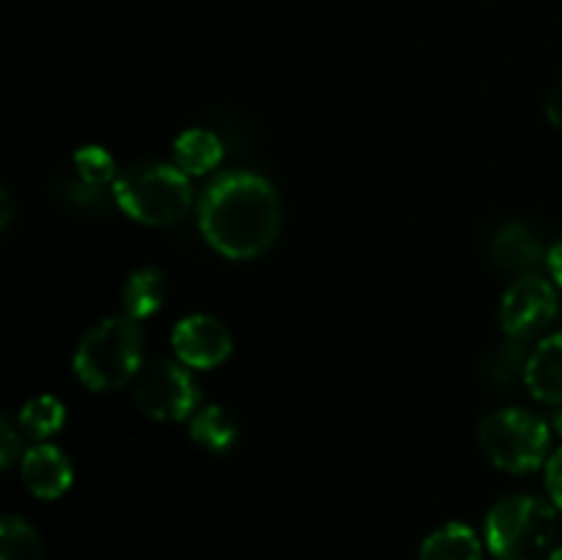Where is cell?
Wrapping results in <instances>:
<instances>
[{
  "label": "cell",
  "instance_id": "cell-19",
  "mask_svg": "<svg viewBox=\"0 0 562 560\" xmlns=\"http://www.w3.org/2000/svg\"><path fill=\"white\" fill-rule=\"evenodd\" d=\"M71 165H75L77 179L88 187H97V190H102L104 184L119 179V173H115V159L102 146H82L75 154V159H71Z\"/></svg>",
  "mask_w": 562,
  "mask_h": 560
},
{
  "label": "cell",
  "instance_id": "cell-22",
  "mask_svg": "<svg viewBox=\"0 0 562 560\" xmlns=\"http://www.w3.org/2000/svg\"><path fill=\"white\" fill-rule=\"evenodd\" d=\"M547 119L562 132V77L554 82V88L547 97Z\"/></svg>",
  "mask_w": 562,
  "mask_h": 560
},
{
  "label": "cell",
  "instance_id": "cell-3",
  "mask_svg": "<svg viewBox=\"0 0 562 560\" xmlns=\"http://www.w3.org/2000/svg\"><path fill=\"white\" fill-rule=\"evenodd\" d=\"M113 201L135 223L173 225L192 206L190 176L168 163L130 165L113 181Z\"/></svg>",
  "mask_w": 562,
  "mask_h": 560
},
{
  "label": "cell",
  "instance_id": "cell-4",
  "mask_svg": "<svg viewBox=\"0 0 562 560\" xmlns=\"http://www.w3.org/2000/svg\"><path fill=\"white\" fill-rule=\"evenodd\" d=\"M558 508L536 494L497 500L486 516V547L497 560H543L554 552Z\"/></svg>",
  "mask_w": 562,
  "mask_h": 560
},
{
  "label": "cell",
  "instance_id": "cell-16",
  "mask_svg": "<svg viewBox=\"0 0 562 560\" xmlns=\"http://www.w3.org/2000/svg\"><path fill=\"white\" fill-rule=\"evenodd\" d=\"M527 360H530V355H527L525 340L505 338L483 360V379L492 388H510L516 379H525Z\"/></svg>",
  "mask_w": 562,
  "mask_h": 560
},
{
  "label": "cell",
  "instance_id": "cell-21",
  "mask_svg": "<svg viewBox=\"0 0 562 560\" xmlns=\"http://www.w3.org/2000/svg\"><path fill=\"white\" fill-rule=\"evenodd\" d=\"M547 492L558 511H562V448L547 461Z\"/></svg>",
  "mask_w": 562,
  "mask_h": 560
},
{
  "label": "cell",
  "instance_id": "cell-17",
  "mask_svg": "<svg viewBox=\"0 0 562 560\" xmlns=\"http://www.w3.org/2000/svg\"><path fill=\"white\" fill-rule=\"evenodd\" d=\"M66 421V406L58 395H36L20 410V428L31 439H47L60 432Z\"/></svg>",
  "mask_w": 562,
  "mask_h": 560
},
{
  "label": "cell",
  "instance_id": "cell-23",
  "mask_svg": "<svg viewBox=\"0 0 562 560\" xmlns=\"http://www.w3.org/2000/svg\"><path fill=\"white\" fill-rule=\"evenodd\" d=\"M547 267H549V275H552V280L558 283V289H562V239L552 247V250H549Z\"/></svg>",
  "mask_w": 562,
  "mask_h": 560
},
{
  "label": "cell",
  "instance_id": "cell-15",
  "mask_svg": "<svg viewBox=\"0 0 562 560\" xmlns=\"http://www.w3.org/2000/svg\"><path fill=\"white\" fill-rule=\"evenodd\" d=\"M236 421L231 412L220 404L198 406L195 415L190 417V437L192 443L201 445L209 453H225L236 443Z\"/></svg>",
  "mask_w": 562,
  "mask_h": 560
},
{
  "label": "cell",
  "instance_id": "cell-26",
  "mask_svg": "<svg viewBox=\"0 0 562 560\" xmlns=\"http://www.w3.org/2000/svg\"><path fill=\"white\" fill-rule=\"evenodd\" d=\"M549 560H562V547H558V549H554V552H552V555H549Z\"/></svg>",
  "mask_w": 562,
  "mask_h": 560
},
{
  "label": "cell",
  "instance_id": "cell-11",
  "mask_svg": "<svg viewBox=\"0 0 562 560\" xmlns=\"http://www.w3.org/2000/svg\"><path fill=\"white\" fill-rule=\"evenodd\" d=\"M525 384L532 399L543 404H562V329L547 335L530 351Z\"/></svg>",
  "mask_w": 562,
  "mask_h": 560
},
{
  "label": "cell",
  "instance_id": "cell-10",
  "mask_svg": "<svg viewBox=\"0 0 562 560\" xmlns=\"http://www.w3.org/2000/svg\"><path fill=\"white\" fill-rule=\"evenodd\" d=\"M20 472L27 492L38 500L64 497L71 486V478H75L69 456H66L58 445L49 443H38L33 445V448H27L25 453H22Z\"/></svg>",
  "mask_w": 562,
  "mask_h": 560
},
{
  "label": "cell",
  "instance_id": "cell-18",
  "mask_svg": "<svg viewBox=\"0 0 562 560\" xmlns=\"http://www.w3.org/2000/svg\"><path fill=\"white\" fill-rule=\"evenodd\" d=\"M0 560H44L42 538L22 516L0 522Z\"/></svg>",
  "mask_w": 562,
  "mask_h": 560
},
{
  "label": "cell",
  "instance_id": "cell-13",
  "mask_svg": "<svg viewBox=\"0 0 562 560\" xmlns=\"http://www.w3.org/2000/svg\"><path fill=\"white\" fill-rule=\"evenodd\" d=\"M165 294H168V283H165V275L157 267L137 269L126 278L124 291H121L124 316L135 318V322H146L162 307Z\"/></svg>",
  "mask_w": 562,
  "mask_h": 560
},
{
  "label": "cell",
  "instance_id": "cell-1",
  "mask_svg": "<svg viewBox=\"0 0 562 560\" xmlns=\"http://www.w3.org/2000/svg\"><path fill=\"white\" fill-rule=\"evenodd\" d=\"M198 223L212 250L231 261H250L267 253L280 234L278 190L252 170H231L206 187Z\"/></svg>",
  "mask_w": 562,
  "mask_h": 560
},
{
  "label": "cell",
  "instance_id": "cell-20",
  "mask_svg": "<svg viewBox=\"0 0 562 560\" xmlns=\"http://www.w3.org/2000/svg\"><path fill=\"white\" fill-rule=\"evenodd\" d=\"M22 428H16L14 423H11L9 415L0 417V464L5 467V470H11V467L16 464V461H22Z\"/></svg>",
  "mask_w": 562,
  "mask_h": 560
},
{
  "label": "cell",
  "instance_id": "cell-6",
  "mask_svg": "<svg viewBox=\"0 0 562 560\" xmlns=\"http://www.w3.org/2000/svg\"><path fill=\"white\" fill-rule=\"evenodd\" d=\"M132 395L143 415L162 423L190 421L201 401L187 366L176 360L146 362L135 377Z\"/></svg>",
  "mask_w": 562,
  "mask_h": 560
},
{
  "label": "cell",
  "instance_id": "cell-5",
  "mask_svg": "<svg viewBox=\"0 0 562 560\" xmlns=\"http://www.w3.org/2000/svg\"><path fill=\"white\" fill-rule=\"evenodd\" d=\"M477 443L494 467L514 475L536 472L547 464L549 426L532 412L508 406L486 415L477 426Z\"/></svg>",
  "mask_w": 562,
  "mask_h": 560
},
{
  "label": "cell",
  "instance_id": "cell-12",
  "mask_svg": "<svg viewBox=\"0 0 562 560\" xmlns=\"http://www.w3.org/2000/svg\"><path fill=\"white\" fill-rule=\"evenodd\" d=\"M417 560H483V541L464 522H450L428 533Z\"/></svg>",
  "mask_w": 562,
  "mask_h": 560
},
{
  "label": "cell",
  "instance_id": "cell-9",
  "mask_svg": "<svg viewBox=\"0 0 562 560\" xmlns=\"http://www.w3.org/2000/svg\"><path fill=\"white\" fill-rule=\"evenodd\" d=\"M488 258L497 269L521 278V275H536V269L547 264L549 253L532 225L510 220L499 225L488 239Z\"/></svg>",
  "mask_w": 562,
  "mask_h": 560
},
{
  "label": "cell",
  "instance_id": "cell-14",
  "mask_svg": "<svg viewBox=\"0 0 562 560\" xmlns=\"http://www.w3.org/2000/svg\"><path fill=\"white\" fill-rule=\"evenodd\" d=\"M173 159L187 176H203L223 159V141L212 130H187L176 137Z\"/></svg>",
  "mask_w": 562,
  "mask_h": 560
},
{
  "label": "cell",
  "instance_id": "cell-8",
  "mask_svg": "<svg viewBox=\"0 0 562 560\" xmlns=\"http://www.w3.org/2000/svg\"><path fill=\"white\" fill-rule=\"evenodd\" d=\"M170 344H173L176 360L198 371L223 366L234 349L228 327L209 313H192L181 318L170 335Z\"/></svg>",
  "mask_w": 562,
  "mask_h": 560
},
{
  "label": "cell",
  "instance_id": "cell-7",
  "mask_svg": "<svg viewBox=\"0 0 562 560\" xmlns=\"http://www.w3.org/2000/svg\"><path fill=\"white\" fill-rule=\"evenodd\" d=\"M560 313V294L554 280L541 275H521L505 289L499 302V327L505 338L532 340L541 335L549 324H554Z\"/></svg>",
  "mask_w": 562,
  "mask_h": 560
},
{
  "label": "cell",
  "instance_id": "cell-25",
  "mask_svg": "<svg viewBox=\"0 0 562 560\" xmlns=\"http://www.w3.org/2000/svg\"><path fill=\"white\" fill-rule=\"evenodd\" d=\"M554 432H558V434H560V437H562V404H560L558 415H554Z\"/></svg>",
  "mask_w": 562,
  "mask_h": 560
},
{
  "label": "cell",
  "instance_id": "cell-2",
  "mask_svg": "<svg viewBox=\"0 0 562 560\" xmlns=\"http://www.w3.org/2000/svg\"><path fill=\"white\" fill-rule=\"evenodd\" d=\"M77 379L88 390L110 393L130 384L143 368V329L130 316H110L93 324L75 349Z\"/></svg>",
  "mask_w": 562,
  "mask_h": 560
},
{
  "label": "cell",
  "instance_id": "cell-24",
  "mask_svg": "<svg viewBox=\"0 0 562 560\" xmlns=\"http://www.w3.org/2000/svg\"><path fill=\"white\" fill-rule=\"evenodd\" d=\"M11 223V201H9V192H3V231H9Z\"/></svg>",
  "mask_w": 562,
  "mask_h": 560
}]
</instances>
